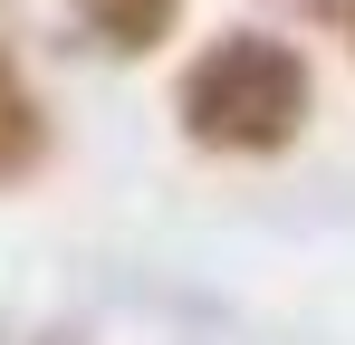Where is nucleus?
Segmentation results:
<instances>
[{
  "label": "nucleus",
  "mask_w": 355,
  "mask_h": 345,
  "mask_svg": "<svg viewBox=\"0 0 355 345\" xmlns=\"http://www.w3.org/2000/svg\"><path fill=\"white\" fill-rule=\"evenodd\" d=\"M173 106H182V134L202 154H279V144H297V125L317 106V77H307V57L288 39L221 29L211 48L182 67Z\"/></svg>",
  "instance_id": "1"
},
{
  "label": "nucleus",
  "mask_w": 355,
  "mask_h": 345,
  "mask_svg": "<svg viewBox=\"0 0 355 345\" xmlns=\"http://www.w3.org/2000/svg\"><path fill=\"white\" fill-rule=\"evenodd\" d=\"M173 19H182V0H77V29L116 57H154L173 39Z\"/></svg>",
  "instance_id": "2"
},
{
  "label": "nucleus",
  "mask_w": 355,
  "mask_h": 345,
  "mask_svg": "<svg viewBox=\"0 0 355 345\" xmlns=\"http://www.w3.org/2000/svg\"><path fill=\"white\" fill-rule=\"evenodd\" d=\"M49 154V106L29 96V77H19V57L0 48V182H19V172H39Z\"/></svg>",
  "instance_id": "3"
},
{
  "label": "nucleus",
  "mask_w": 355,
  "mask_h": 345,
  "mask_svg": "<svg viewBox=\"0 0 355 345\" xmlns=\"http://www.w3.org/2000/svg\"><path fill=\"white\" fill-rule=\"evenodd\" d=\"M346 39H355V0H346Z\"/></svg>",
  "instance_id": "4"
}]
</instances>
